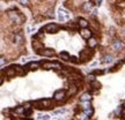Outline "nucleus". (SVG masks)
<instances>
[{"label": "nucleus", "instance_id": "obj_13", "mask_svg": "<svg viewBox=\"0 0 125 120\" xmlns=\"http://www.w3.org/2000/svg\"><path fill=\"white\" fill-rule=\"evenodd\" d=\"M15 73H16V72H15V69L13 68V67H10V68H8L6 70V75H7V76H14Z\"/></svg>", "mask_w": 125, "mask_h": 120}, {"label": "nucleus", "instance_id": "obj_20", "mask_svg": "<svg viewBox=\"0 0 125 120\" xmlns=\"http://www.w3.org/2000/svg\"><path fill=\"white\" fill-rule=\"evenodd\" d=\"M83 113H85L87 117H90V115L93 114V109H91V107H90V109H87V110H85V112H83Z\"/></svg>", "mask_w": 125, "mask_h": 120}, {"label": "nucleus", "instance_id": "obj_12", "mask_svg": "<svg viewBox=\"0 0 125 120\" xmlns=\"http://www.w3.org/2000/svg\"><path fill=\"white\" fill-rule=\"evenodd\" d=\"M60 58L62 60H65V61H68V60L71 59V57H70V54L67 53V52H62L60 53Z\"/></svg>", "mask_w": 125, "mask_h": 120}, {"label": "nucleus", "instance_id": "obj_10", "mask_svg": "<svg viewBox=\"0 0 125 120\" xmlns=\"http://www.w3.org/2000/svg\"><path fill=\"white\" fill-rule=\"evenodd\" d=\"M38 67H39V65H38L37 62H30L27 66V68L30 69V70H35V69H37Z\"/></svg>", "mask_w": 125, "mask_h": 120}, {"label": "nucleus", "instance_id": "obj_11", "mask_svg": "<svg viewBox=\"0 0 125 120\" xmlns=\"http://www.w3.org/2000/svg\"><path fill=\"white\" fill-rule=\"evenodd\" d=\"M81 102H90V99H91V96L89 94H83L81 96Z\"/></svg>", "mask_w": 125, "mask_h": 120}, {"label": "nucleus", "instance_id": "obj_2", "mask_svg": "<svg viewBox=\"0 0 125 120\" xmlns=\"http://www.w3.org/2000/svg\"><path fill=\"white\" fill-rule=\"evenodd\" d=\"M44 30L46 32H49V34H54V32H57L59 30V27H58V24H56V23H50V24L45 26Z\"/></svg>", "mask_w": 125, "mask_h": 120}, {"label": "nucleus", "instance_id": "obj_16", "mask_svg": "<svg viewBox=\"0 0 125 120\" xmlns=\"http://www.w3.org/2000/svg\"><path fill=\"white\" fill-rule=\"evenodd\" d=\"M96 44H97V41H96L95 38H90L89 42H88V46H89V47H95Z\"/></svg>", "mask_w": 125, "mask_h": 120}, {"label": "nucleus", "instance_id": "obj_22", "mask_svg": "<svg viewBox=\"0 0 125 120\" xmlns=\"http://www.w3.org/2000/svg\"><path fill=\"white\" fill-rule=\"evenodd\" d=\"M49 119H50L49 115H43V114H41V115L38 117V120H49Z\"/></svg>", "mask_w": 125, "mask_h": 120}, {"label": "nucleus", "instance_id": "obj_7", "mask_svg": "<svg viewBox=\"0 0 125 120\" xmlns=\"http://www.w3.org/2000/svg\"><path fill=\"white\" fill-rule=\"evenodd\" d=\"M39 54L41 55H44V57H51V55L54 54V52L51 49H44V50H42V51L39 52Z\"/></svg>", "mask_w": 125, "mask_h": 120}, {"label": "nucleus", "instance_id": "obj_24", "mask_svg": "<svg viewBox=\"0 0 125 120\" xmlns=\"http://www.w3.org/2000/svg\"><path fill=\"white\" fill-rule=\"evenodd\" d=\"M111 61H112V57L111 55H107L104 58V62H111Z\"/></svg>", "mask_w": 125, "mask_h": 120}, {"label": "nucleus", "instance_id": "obj_19", "mask_svg": "<svg viewBox=\"0 0 125 120\" xmlns=\"http://www.w3.org/2000/svg\"><path fill=\"white\" fill-rule=\"evenodd\" d=\"M14 69H15V72H16L18 74H20V75H22V74H23V70H22V68H21L20 66H15Z\"/></svg>", "mask_w": 125, "mask_h": 120}, {"label": "nucleus", "instance_id": "obj_31", "mask_svg": "<svg viewBox=\"0 0 125 120\" xmlns=\"http://www.w3.org/2000/svg\"><path fill=\"white\" fill-rule=\"evenodd\" d=\"M20 4H22L23 6H26V5L29 4V1H27V0H26V1H24V0H21V1H20Z\"/></svg>", "mask_w": 125, "mask_h": 120}, {"label": "nucleus", "instance_id": "obj_4", "mask_svg": "<svg viewBox=\"0 0 125 120\" xmlns=\"http://www.w3.org/2000/svg\"><path fill=\"white\" fill-rule=\"evenodd\" d=\"M43 68H45V69L60 68V65L59 64H56V62H44L43 64Z\"/></svg>", "mask_w": 125, "mask_h": 120}, {"label": "nucleus", "instance_id": "obj_15", "mask_svg": "<svg viewBox=\"0 0 125 120\" xmlns=\"http://www.w3.org/2000/svg\"><path fill=\"white\" fill-rule=\"evenodd\" d=\"M77 90H78V88H77V87H75V86H72L71 88L68 89V92H67V94H68V96H73V95L77 92Z\"/></svg>", "mask_w": 125, "mask_h": 120}, {"label": "nucleus", "instance_id": "obj_28", "mask_svg": "<svg viewBox=\"0 0 125 120\" xmlns=\"http://www.w3.org/2000/svg\"><path fill=\"white\" fill-rule=\"evenodd\" d=\"M94 78H95V76L90 74V75H88V76H87V81H89V82H94Z\"/></svg>", "mask_w": 125, "mask_h": 120}, {"label": "nucleus", "instance_id": "obj_30", "mask_svg": "<svg viewBox=\"0 0 125 120\" xmlns=\"http://www.w3.org/2000/svg\"><path fill=\"white\" fill-rule=\"evenodd\" d=\"M27 30H28V32H33V31H35V27H33V26H31V27H28Z\"/></svg>", "mask_w": 125, "mask_h": 120}, {"label": "nucleus", "instance_id": "obj_32", "mask_svg": "<svg viewBox=\"0 0 125 120\" xmlns=\"http://www.w3.org/2000/svg\"><path fill=\"white\" fill-rule=\"evenodd\" d=\"M4 65H5V59L1 58V66H4Z\"/></svg>", "mask_w": 125, "mask_h": 120}, {"label": "nucleus", "instance_id": "obj_17", "mask_svg": "<svg viewBox=\"0 0 125 120\" xmlns=\"http://www.w3.org/2000/svg\"><path fill=\"white\" fill-rule=\"evenodd\" d=\"M122 47H123V44L120 43V42H118V41H117V42H115V43H114V49H115V50L119 51Z\"/></svg>", "mask_w": 125, "mask_h": 120}, {"label": "nucleus", "instance_id": "obj_33", "mask_svg": "<svg viewBox=\"0 0 125 120\" xmlns=\"http://www.w3.org/2000/svg\"><path fill=\"white\" fill-rule=\"evenodd\" d=\"M124 107H125V103H124Z\"/></svg>", "mask_w": 125, "mask_h": 120}, {"label": "nucleus", "instance_id": "obj_6", "mask_svg": "<svg viewBox=\"0 0 125 120\" xmlns=\"http://www.w3.org/2000/svg\"><path fill=\"white\" fill-rule=\"evenodd\" d=\"M8 16H9V18H12L13 21H16V23H18V24L21 23V20H20L19 15L15 13V12H8Z\"/></svg>", "mask_w": 125, "mask_h": 120}, {"label": "nucleus", "instance_id": "obj_29", "mask_svg": "<svg viewBox=\"0 0 125 120\" xmlns=\"http://www.w3.org/2000/svg\"><path fill=\"white\" fill-rule=\"evenodd\" d=\"M91 86L94 87V88H100V83H98L97 81H94V82H91Z\"/></svg>", "mask_w": 125, "mask_h": 120}, {"label": "nucleus", "instance_id": "obj_25", "mask_svg": "<svg viewBox=\"0 0 125 120\" xmlns=\"http://www.w3.org/2000/svg\"><path fill=\"white\" fill-rule=\"evenodd\" d=\"M15 112H16V113H23V112H24V107H23V106L18 107V109L15 110Z\"/></svg>", "mask_w": 125, "mask_h": 120}, {"label": "nucleus", "instance_id": "obj_8", "mask_svg": "<svg viewBox=\"0 0 125 120\" xmlns=\"http://www.w3.org/2000/svg\"><path fill=\"white\" fill-rule=\"evenodd\" d=\"M81 36L86 39H90L91 38V31L89 29H82L81 30Z\"/></svg>", "mask_w": 125, "mask_h": 120}, {"label": "nucleus", "instance_id": "obj_21", "mask_svg": "<svg viewBox=\"0 0 125 120\" xmlns=\"http://www.w3.org/2000/svg\"><path fill=\"white\" fill-rule=\"evenodd\" d=\"M64 113H66L65 109H58V110L54 111V114H64Z\"/></svg>", "mask_w": 125, "mask_h": 120}, {"label": "nucleus", "instance_id": "obj_23", "mask_svg": "<svg viewBox=\"0 0 125 120\" xmlns=\"http://www.w3.org/2000/svg\"><path fill=\"white\" fill-rule=\"evenodd\" d=\"M15 41H16V43L18 44H20L21 42H22V37H21L20 35H16V36H15Z\"/></svg>", "mask_w": 125, "mask_h": 120}, {"label": "nucleus", "instance_id": "obj_9", "mask_svg": "<svg viewBox=\"0 0 125 120\" xmlns=\"http://www.w3.org/2000/svg\"><path fill=\"white\" fill-rule=\"evenodd\" d=\"M33 47L37 50V51H39V50H43V44L41 43V42H38V41H34L33 42Z\"/></svg>", "mask_w": 125, "mask_h": 120}, {"label": "nucleus", "instance_id": "obj_18", "mask_svg": "<svg viewBox=\"0 0 125 120\" xmlns=\"http://www.w3.org/2000/svg\"><path fill=\"white\" fill-rule=\"evenodd\" d=\"M81 105H82L83 111H85V110H87V109H90V107H91V106H90V102H81Z\"/></svg>", "mask_w": 125, "mask_h": 120}, {"label": "nucleus", "instance_id": "obj_5", "mask_svg": "<svg viewBox=\"0 0 125 120\" xmlns=\"http://www.w3.org/2000/svg\"><path fill=\"white\" fill-rule=\"evenodd\" d=\"M53 98L56 101H62V99L65 98V91H64V90H58V91H56Z\"/></svg>", "mask_w": 125, "mask_h": 120}, {"label": "nucleus", "instance_id": "obj_26", "mask_svg": "<svg viewBox=\"0 0 125 120\" xmlns=\"http://www.w3.org/2000/svg\"><path fill=\"white\" fill-rule=\"evenodd\" d=\"M79 119L80 120H87V115H86L85 113H81V114H79Z\"/></svg>", "mask_w": 125, "mask_h": 120}, {"label": "nucleus", "instance_id": "obj_3", "mask_svg": "<svg viewBox=\"0 0 125 120\" xmlns=\"http://www.w3.org/2000/svg\"><path fill=\"white\" fill-rule=\"evenodd\" d=\"M50 101L49 99H42V101H37V102H35L34 103V105H35L36 107H38V109H42V107H48V106H50Z\"/></svg>", "mask_w": 125, "mask_h": 120}, {"label": "nucleus", "instance_id": "obj_14", "mask_svg": "<svg viewBox=\"0 0 125 120\" xmlns=\"http://www.w3.org/2000/svg\"><path fill=\"white\" fill-rule=\"evenodd\" d=\"M79 26H80L81 28H83V29H87L88 22H87L86 20H83V18H80V21H79Z\"/></svg>", "mask_w": 125, "mask_h": 120}, {"label": "nucleus", "instance_id": "obj_1", "mask_svg": "<svg viewBox=\"0 0 125 120\" xmlns=\"http://www.w3.org/2000/svg\"><path fill=\"white\" fill-rule=\"evenodd\" d=\"M70 18V14L67 10H65L64 8H59L58 9V20L60 22H65Z\"/></svg>", "mask_w": 125, "mask_h": 120}, {"label": "nucleus", "instance_id": "obj_27", "mask_svg": "<svg viewBox=\"0 0 125 120\" xmlns=\"http://www.w3.org/2000/svg\"><path fill=\"white\" fill-rule=\"evenodd\" d=\"M90 8H91V6H90V2H86V4H85V9L88 12V10H90Z\"/></svg>", "mask_w": 125, "mask_h": 120}]
</instances>
